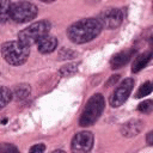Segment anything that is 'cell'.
<instances>
[{
  "instance_id": "1",
  "label": "cell",
  "mask_w": 153,
  "mask_h": 153,
  "mask_svg": "<svg viewBox=\"0 0 153 153\" xmlns=\"http://www.w3.org/2000/svg\"><path fill=\"white\" fill-rule=\"evenodd\" d=\"M102 27L103 26L98 19L86 18L72 24L67 30V36L72 42L81 44L96 38L100 33Z\"/></svg>"
},
{
  "instance_id": "2",
  "label": "cell",
  "mask_w": 153,
  "mask_h": 153,
  "mask_svg": "<svg viewBox=\"0 0 153 153\" xmlns=\"http://www.w3.org/2000/svg\"><path fill=\"white\" fill-rule=\"evenodd\" d=\"M1 53L7 63L13 66H19L27 60L30 49L29 45L24 44L18 39V41L5 42L1 47Z\"/></svg>"
},
{
  "instance_id": "3",
  "label": "cell",
  "mask_w": 153,
  "mask_h": 153,
  "mask_svg": "<svg viewBox=\"0 0 153 153\" xmlns=\"http://www.w3.org/2000/svg\"><path fill=\"white\" fill-rule=\"evenodd\" d=\"M104 106H105V102H104L103 96L100 93L93 94L86 103V106L80 116L79 124L81 127L92 126L100 117V115L104 110Z\"/></svg>"
},
{
  "instance_id": "4",
  "label": "cell",
  "mask_w": 153,
  "mask_h": 153,
  "mask_svg": "<svg viewBox=\"0 0 153 153\" xmlns=\"http://www.w3.org/2000/svg\"><path fill=\"white\" fill-rule=\"evenodd\" d=\"M49 30H50V23L48 20H39L23 29L18 33V39L30 47L37 43L43 36L48 35Z\"/></svg>"
},
{
  "instance_id": "5",
  "label": "cell",
  "mask_w": 153,
  "mask_h": 153,
  "mask_svg": "<svg viewBox=\"0 0 153 153\" xmlns=\"http://www.w3.org/2000/svg\"><path fill=\"white\" fill-rule=\"evenodd\" d=\"M10 16L16 23H27L37 16V7L29 1H17L11 5Z\"/></svg>"
},
{
  "instance_id": "6",
  "label": "cell",
  "mask_w": 153,
  "mask_h": 153,
  "mask_svg": "<svg viewBox=\"0 0 153 153\" xmlns=\"http://www.w3.org/2000/svg\"><path fill=\"white\" fill-rule=\"evenodd\" d=\"M133 86H134V80L128 78V79H124L116 88L115 91L112 92L111 97H110V104L111 106L114 108H118L121 106L126 100L127 98L129 97L131 90H133Z\"/></svg>"
},
{
  "instance_id": "7",
  "label": "cell",
  "mask_w": 153,
  "mask_h": 153,
  "mask_svg": "<svg viewBox=\"0 0 153 153\" xmlns=\"http://www.w3.org/2000/svg\"><path fill=\"white\" fill-rule=\"evenodd\" d=\"M99 23L105 29H115L123 20V12L120 8H109L100 13Z\"/></svg>"
},
{
  "instance_id": "8",
  "label": "cell",
  "mask_w": 153,
  "mask_h": 153,
  "mask_svg": "<svg viewBox=\"0 0 153 153\" xmlns=\"http://www.w3.org/2000/svg\"><path fill=\"white\" fill-rule=\"evenodd\" d=\"M93 146V135L90 131H80L74 135L71 147L73 152H88Z\"/></svg>"
},
{
  "instance_id": "9",
  "label": "cell",
  "mask_w": 153,
  "mask_h": 153,
  "mask_svg": "<svg viewBox=\"0 0 153 153\" xmlns=\"http://www.w3.org/2000/svg\"><path fill=\"white\" fill-rule=\"evenodd\" d=\"M134 53H135L134 49H128V50H123V51H120L116 55H114L111 61H110L111 68L117 69V68H121L124 65H127L128 61L130 60V57L134 55Z\"/></svg>"
},
{
  "instance_id": "10",
  "label": "cell",
  "mask_w": 153,
  "mask_h": 153,
  "mask_svg": "<svg viewBox=\"0 0 153 153\" xmlns=\"http://www.w3.org/2000/svg\"><path fill=\"white\" fill-rule=\"evenodd\" d=\"M57 47V39L51 36V35H45L43 36L38 42H37V48L42 54H48L51 53L56 49Z\"/></svg>"
},
{
  "instance_id": "11",
  "label": "cell",
  "mask_w": 153,
  "mask_h": 153,
  "mask_svg": "<svg viewBox=\"0 0 153 153\" xmlns=\"http://www.w3.org/2000/svg\"><path fill=\"white\" fill-rule=\"evenodd\" d=\"M152 55H153L152 51H145V53L137 55V56L134 59V61H133V65H131V72L137 73V72H140L143 67H146L147 63L151 61Z\"/></svg>"
},
{
  "instance_id": "12",
  "label": "cell",
  "mask_w": 153,
  "mask_h": 153,
  "mask_svg": "<svg viewBox=\"0 0 153 153\" xmlns=\"http://www.w3.org/2000/svg\"><path fill=\"white\" fill-rule=\"evenodd\" d=\"M140 130H141V121H139V120H134V121L127 122L121 129V131H122V134L124 136H134Z\"/></svg>"
},
{
  "instance_id": "13",
  "label": "cell",
  "mask_w": 153,
  "mask_h": 153,
  "mask_svg": "<svg viewBox=\"0 0 153 153\" xmlns=\"http://www.w3.org/2000/svg\"><path fill=\"white\" fill-rule=\"evenodd\" d=\"M30 93V86L29 85H18L13 92L17 99H24L29 96Z\"/></svg>"
},
{
  "instance_id": "14",
  "label": "cell",
  "mask_w": 153,
  "mask_h": 153,
  "mask_svg": "<svg viewBox=\"0 0 153 153\" xmlns=\"http://www.w3.org/2000/svg\"><path fill=\"white\" fill-rule=\"evenodd\" d=\"M152 91H153V84L149 82V81H146L145 84H142V85L140 86V88L137 90L135 97H136V98H142V97H145V96H148Z\"/></svg>"
},
{
  "instance_id": "15",
  "label": "cell",
  "mask_w": 153,
  "mask_h": 153,
  "mask_svg": "<svg viewBox=\"0 0 153 153\" xmlns=\"http://www.w3.org/2000/svg\"><path fill=\"white\" fill-rule=\"evenodd\" d=\"M11 4L10 0H1V23H5L7 19L11 18Z\"/></svg>"
},
{
  "instance_id": "16",
  "label": "cell",
  "mask_w": 153,
  "mask_h": 153,
  "mask_svg": "<svg viewBox=\"0 0 153 153\" xmlns=\"http://www.w3.org/2000/svg\"><path fill=\"white\" fill-rule=\"evenodd\" d=\"M12 96H13V93L10 88H7L5 86L1 87V108L6 106V104L12 99Z\"/></svg>"
},
{
  "instance_id": "17",
  "label": "cell",
  "mask_w": 153,
  "mask_h": 153,
  "mask_svg": "<svg viewBox=\"0 0 153 153\" xmlns=\"http://www.w3.org/2000/svg\"><path fill=\"white\" fill-rule=\"evenodd\" d=\"M78 69V65L76 63H71V65H67V66H63L61 69H60V73L65 76L67 75H71L73 73H75Z\"/></svg>"
},
{
  "instance_id": "18",
  "label": "cell",
  "mask_w": 153,
  "mask_h": 153,
  "mask_svg": "<svg viewBox=\"0 0 153 153\" xmlns=\"http://www.w3.org/2000/svg\"><path fill=\"white\" fill-rule=\"evenodd\" d=\"M152 108H153V102H151V100H143L142 103L139 104L137 110L141 111V112H143V114H146V112H149L152 110Z\"/></svg>"
},
{
  "instance_id": "19",
  "label": "cell",
  "mask_w": 153,
  "mask_h": 153,
  "mask_svg": "<svg viewBox=\"0 0 153 153\" xmlns=\"http://www.w3.org/2000/svg\"><path fill=\"white\" fill-rule=\"evenodd\" d=\"M0 152L2 153H10V152H18V148L13 145H8V143H2L0 147Z\"/></svg>"
},
{
  "instance_id": "20",
  "label": "cell",
  "mask_w": 153,
  "mask_h": 153,
  "mask_svg": "<svg viewBox=\"0 0 153 153\" xmlns=\"http://www.w3.org/2000/svg\"><path fill=\"white\" fill-rule=\"evenodd\" d=\"M45 149V146L43 143H38V145H35L30 148V152H37V153H41V152H44Z\"/></svg>"
},
{
  "instance_id": "21",
  "label": "cell",
  "mask_w": 153,
  "mask_h": 153,
  "mask_svg": "<svg viewBox=\"0 0 153 153\" xmlns=\"http://www.w3.org/2000/svg\"><path fill=\"white\" fill-rule=\"evenodd\" d=\"M146 141H147V143H148L149 146H153V130L149 131V133L147 134V136H146Z\"/></svg>"
},
{
  "instance_id": "22",
  "label": "cell",
  "mask_w": 153,
  "mask_h": 153,
  "mask_svg": "<svg viewBox=\"0 0 153 153\" xmlns=\"http://www.w3.org/2000/svg\"><path fill=\"white\" fill-rule=\"evenodd\" d=\"M149 44H151V47H152V49H153V35H152V37H151V39H149Z\"/></svg>"
},
{
  "instance_id": "23",
  "label": "cell",
  "mask_w": 153,
  "mask_h": 153,
  "mask_svg": "<svg viewBox=\"0 0 153 153\" xmlns=\"http://www.w3.org/2000/svg\"><path fill=\"white\" fill-rule=\"evenodd\" d=\"M41 1H43V2H51V1H55V0H41Z\"/></svg>"
}]
</instances>
